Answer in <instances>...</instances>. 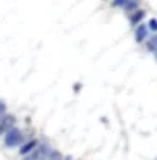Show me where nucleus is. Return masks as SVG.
<instances>
[{
    "label": "nucleus",
    "mask_w": 157,
    "mask_h": 160,
    "mask_svg": "<svg viewBox=\"0 0 157 160\" xmlns=\"http://www.w3.org/2000/svg\"><path fill=\"white\" fill-rule=\"evenodd\" d=\"M36 146H38V139H31V141H28L24 146L19 148V153H21V155H28V153H31Z\"/></svg>",
    "instance_id": "obj_5"
},
{
    "label": "nucleus",
    "mask_w": 157,
    "mask_h": 160,
    "mask_svg": "<svg viewBox=\"0 0 157 160\" xmlns=\"http://www.w3.org/2000/svg\"><path fill=\"white\" fill-rule=\"evenodd\" d=\"M21 141H23V134H21V131H19L18 128H11L4 136V145L7 146V148L21 145Z\"/></svg>",
    "instance_id": "obj_1"
},
{
    "label": "nucleus",
    "mask_w": 157,
    "mask_h": 160,
    "mask_svg": "<svg viewBox=\"0 0 157 160\" xmlns=\"http://www.w3.org/2000/svg\"><path fill=\"white\" fill-rule=\"evenodd\" d=\"M147 48H149V52H157V35H154L152 38L149 40Z\"/></svg>",
    "instance_id": "obj_7"
},
{
    "label": "nucleus",
    "mask_w": 157,
    "mask_h": 160,
    "mask_svg": "<svg viewBox=\"0 0 157 160\" xmlns=\"http://www.w3.org/2000/svg\"><path fill=\"white\" fill-rule=\"evenodd\" d=\"M11 128H14V115H4V119L0 121V136L5 134Z\"/></svg>",
    "instance_id": "obj_3"
},
{
    "label": "nucleus",
    "mask_w": 157,
    "mask_h": 160,
    "mask_svg": "<svg viewBox=\"0 0 157 160\" xmlns=\"http://www.w3.org/2000/svg\"><path fill=\"white\" fill-rule=\"evenodd\" d=\"M126 2H128V0H112V7H123L124 9Z\"/></svg>",
    "instance_id": "obj_10"
},
{
    "label": "nucleus",
    "mask_w": 157,
    "mask_h": 160,
    "mask_svg": "<svg viewBox=\"0 0 157 160\" xmlns=\"http://www.w3.org/2000/svg\"><path fill=\"white\" fill-rule=\"evenodd\" d=\"M147 33H149V29H147V26H145V24H140L138 28H136V31H135V40H136L138 43L145 42V38H147Z\"/></svg>",
    "instance_id": "obj_4"
},
{
    "label": "nucleus",
    "mask_w": 157,
    "mask_h": 160,
    "mask_svg": "<svg viewBox=\"0 0 157 160\" xmlns=\"http://www.w3.org/2000/svg\"><path fill=\"white\" fill-rule=\"evenodd\" d=\"M135 7H136V0H128L124 5V11H135Z\"/></svg>",
    "instance_id": "obj_8"
},
{
    "label": "nucleus",
    "mask_w": 157,
    "mask_h": 160,
    "mask_svg": "<svg viewBox=\"0 0 157 160\" xmlns=\"http://www.w3.org/2000/svg\"><path fill=\"white\" fill-rule=\"evenodd\" d=\"M143 16H145V12H143L142 9H136V11L129 16V22H131V24H140V21L143 19Z\"/></svg>",
    "instance_id": "obj_6"
},
{
    "label": "nucleus",
    "mask_w": 157,
    "mask_h": 160,
    "mask_svg": "<svg viewBox=\"0 0 157 160\" xmlns=\"http://www.w3.org/2000/svg\"><path fill=\"white\" fill-rule=\"evenodd\" d=\"M49 152H50V148L47 145H38L31 153L24 155V158H23V160H43V158H47Z\"/></svg>",
    "instance_id": "obj_2"
},
{
    "label": "nucleus",
    "mask_w": 157,
    "mask_h": 160,
    "mask_svg": "<svg viewBox=\"0 0 157 160\" xmlns=\"http://www.w3.org/2000/svg\"><path fill=\"white\" fill-rule=\"evenodd\" d=\"M5 110H7V108H5V103H4V102H0V121L4 119V115H5Z\"/></svg>",
    "instance_id": "obj_11"
},
{
    "label": "nucleus",
    "mask_w": 157,
    "mask_h": 160,
    "mask_svg": "<svg viewBox=\"0 0 157 160\" xmlns=\"http://www.w3.org/2000/svg\"><path fill=\"white\" fill-rule=\"evenodd\" d=\"M147 29H150V31H157V19H150Z\"/></svg>",
    "instance_id": "obj_9"
},
{
    "label": "nucleus",
    "mask_w": 157,
    "mask_h": 160,
    "mask_svg": "<svg viewBox=\"0 0 157 160\" xmlns=\"http://www.w3.org/2000/svg\"><path fill=\"white\" fill-rule=\"evenodd\" d=\"M155 60H157V52H155Z\"/></svg>",
    "instance_id": "obj_12"
}]
</instances>
